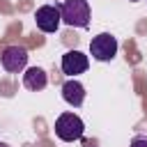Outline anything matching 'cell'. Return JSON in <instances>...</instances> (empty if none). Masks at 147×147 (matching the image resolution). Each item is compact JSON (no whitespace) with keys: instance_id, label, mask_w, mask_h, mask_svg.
Masks as SVG:
<instances>
[{"instance_id":"1","label":"cell","mask_w":147,"mask_h":147,"mask_svg":"<svg viewBox=\"0 0 147 147\" xmlns=\"http://www.w3.org/2000/svg\"><path fill=\"white\" fill-rule=\"evenodd\" d=\"M62 23L69 28H87L90 25V5L87 0H64L60 5Z\"/></svg>"},{"instance_id":"2","label":"cell","mask_w":147,"mask_h":147,"mask_svg":"<svg viewBox=\"0 0 147 147\" xmlns=\"http://www.w3.org/2000/svg\"><path fill=\"white\" fill-rule=\"evenodd\" d=\"M85 133V124L78 115L74 113H62L57 119H55V136L62 140V142H76L80 140Z\"/></svg>"},{"instance_id":"3","label":"cell","mask_w":147,"mask_h":147,"mask_svg":"<svg viewBox=\"0 0 147 147\" xmlns=\"http://www.w3.org/2000/svg\"><path fill=\"white\" fill-rule=\"evenodd\" d=\"M90 53L99 62H110L117 55V39L108 32H101L90 41Z\"/></svg>"},{"instance_id":"4","label":"cell","mask_w":147,"mask_h":147,"mask_svg":"<svg viewBox=\"0 0 147 147\" xmlns=\"http://www.w3.org/2000/svg\"><path fill=\"white\" fill-rule=\"evenodd\" d=\"M0 62L5 67V71L9 74H18L28 67V51L23 46H7L0 53Z\"/></svg>"},{"instance_id":"5","label":"cell","mask_w":147,"mask_h":147,"mask_svg":"<svg viewBox=\"0 0 147 147\" xmlns=\"http://www.w3.org/2000/svg\"><path fill=\"white\" fill-rule=\"evenodd\" d=\"M34 23L41 32H55L62 23V16H60V7H53V5H44L37 9L34 14Z\"/></svg>"},{"instance_id":"6","label":"cell","mask_w":147,"mask_h":147,"mask_svg":"<svg viewBox=\"0 0 147 147\" xmlns=\"http://www.w3.org/2000/svg\"><path fill=\"white\" fill-rule=\"evenodd\" d=\"M87 67H90V60L80 51H67L62 55V74H67L69 78H76L78 74H85Z\"/></svg>"},{"instance_id":"7","label":"cell","mask_w":147,"mask_h":147,"mask_svg":"<svg viewBox=\"0 0 147 147\" xmlns=\"http://www.w3.org/2000/svg\"><path fill=\"white\" fill-rule=\"evenodd\" d=\"M23 85L30 90V92H41L46 85H48V76L41 67H30L23 71Z\"/></svg>"},{"instance_id":"8","label":"cell","mask_w":147,"mask_h":147,"mask_svg":"<svg viewBox=\"0 0 147 147\" xmlns=\"http://www.w3.org/2000/svg\"><path fill=\"white\" fill-rule=\"evenodd\" d=\"M62 99H64L69 106L78 108V106H83V101H85V87H83L76 78H69V80L62 85Z\"/></svg>"},{"instance_id":"9","label":"cell","mask_w":147,"mask_h":147,"mask_svg":"<svg viewBox=\"0 0 147 147\" xmlns=\"http://www.w3.org/2000/svg\"><path fill=\"white\" fill-rule=\"evenodd\" d=\"M131 147H147V138H133Z\"/></svg>"},{"instance_id":"10","label":"cell","mask_w":147,"mask_h":147,"mask_svg":"<svg viewBox=\"0 0 147 147\" xmlns=\"http://www.w3.org/2000/svg\"><path fill=\"white\" fill-rule=\"evenodd\" d=\"M0 147H9V145H7V142H0Z\"/></svg>"},{"instance_id":"11","label":"cell","mask_w":147,"mask_h":147,"mask_svg":"<svg viewBox=\"0 0 147 147\" xmlns=\"http://www.w3.org/2000/svg\"><path fill=\"white\" fill-rule=\"evenodd\" d=\"M131 2H138V0H131Z\"/></svg>"}]
</instances>
